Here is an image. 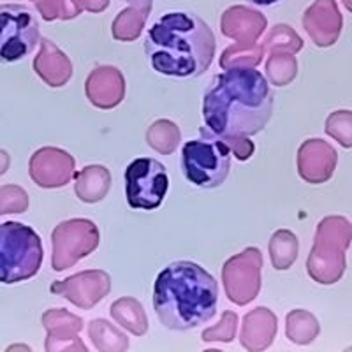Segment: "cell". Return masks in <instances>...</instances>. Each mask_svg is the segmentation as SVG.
Instances as JSON below:
<instances>
[{"mask_svg": "<svg viewBox=\"0 0 352 352\" xmlns=\"http://www.w3.org/2000/svg\"><path fill=\"white\" fill-rule=\"evenodd\" d=\"M152 303L166 329L188 331L215 317L219 284L201 264L175 261L157 275Z\"/></svg>", "mask_w": 352, "mask_h": 352, "instance_id": "cell-3", "label": "cell"}, {"mask_svg": "<svg viewBox=\"0 0 352 352\" xmlns=\"http://www.w3.org/2000/svg\"><path fill=\"white\" fill-rule=\"evenodd\" d=\"M39 44V21L23 4H0V64L27 58Z\"/></svg>", "mask_w": 352, "mask_h": 352, "instance_id": "cell-6", "label": "cell"}, {"mask_svg": "<svg viewBox=\"0 0 352 352\" xmlns=\"http://www.w3.org/2000/svg\"><path fill=\"white\" fill-rule=\"evenodd\" d=\"M44 261L41 236L21 222L0 224V284L25 282L39 273Z\"/></svg>", "mask_w": 352, "mask_h": 352, "instance_id": "cell-5", "label": "cell"}, {"mask_svg": "<svg viewBox=\"0 0 352 352\" xmlns=\"http://www.w3.org/2000/svg\"><path fill=\"white\" fill-rule=\"evenodd\" d=\"M273 100L275 96L263 72L245 65L229 67L204 90V127L228 144L252 138L272 120Z\"/></svg>", "mask_w": 352, "mask_h": 352, "instance_id": "cell-1", "label": "cell"}, {"mask_svg": "<svg viewBox=\"0 0 352 352\" xmlns=\"http://www.w3.org/2000/svg\"><path fill=\"white\" fill-rule=\"evenodd\" d=\"M212 27L196 12L176 9L162 12L144 37V53L157 74L187 80L204 74L215 56Z\"/></svg>", "mask_w": 352, "mask_h": 352, "instance_id": "cell-2", "label": "cell"}, {"mask_svg": "<svg viewBox=\"0 0 352 352\" xmlns=\"http://www.w3.org/2000/svg\"><path fill=\"white\" fill-rule=\"evenodd\" d=\"M247 2L248 4L257 6V8H270V6L278 4V2H282V0H247Z\"/></svg>", "mask_w": 352, "mask_h": 352, "instance_id": "cell-8", "label": "cell"}, {"mask_svg": "<svg viewBox=\"0 0 352 352\" xmlns=\"http://www.w3.org/2000/svg\"><path fill=\"white\" fill-rule=\"evenodd\" d=\"M127 4L131 6H136V8H148L152 4V0H124Z\"/></svg>", "mask_w": 352, "mask_h": 352, "instance_id": "cell-9", "label": "cell"}, {"mask_svg": "<svg viewBox=\"0 0 352 352\" xmlns=\"http://www.w3.org/2000/svg\"><path fill=\"white\" fill-rule=\"evenodd\" d=\"M201 138L190 140L182 146L180 166L185 180L192 187L212 190L228 180L231 171V144L201 127Z\"/></svg>", "mask_w": 352, "mask_h": 352, "instance_id": "cell-4", "label": "cell"}, {"mask_svg": "<svg viewBox=\"0 0 352 352\" xmlns=\"http://www.w3.org/2000/svg\"><path fill=\"white\" fill-rule=\"evenodd\" d=\"M124 180L125 197L132 210H157L169 190V176L164 164L150 157L132 160L125 169Z\"/></svg>", "mask_w": 352, "mask_h": 352, "instance_id": "cell-7", "label": "cell"}]
</instances>
